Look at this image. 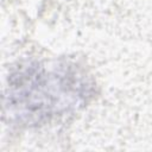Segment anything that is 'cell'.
Wrapping results in <instances>:
<instances>
[{
	"label": "cell",
	"instance_id": "cell-1",
	"mask_svg": "<svg viewBox=\"0 0 152 152\" xmlns=\"http://www.w3.org/2000/svg\"><path fill=\"white\" fill-rule=\"evenodd\" d=\"M84 86L69 68L32 64L11 76L5 106L19 121L39 124L75 107L84 95Z\"/></svg>",
	"mask_w": 152,
	"mask_h": 152
}]
</instances>
